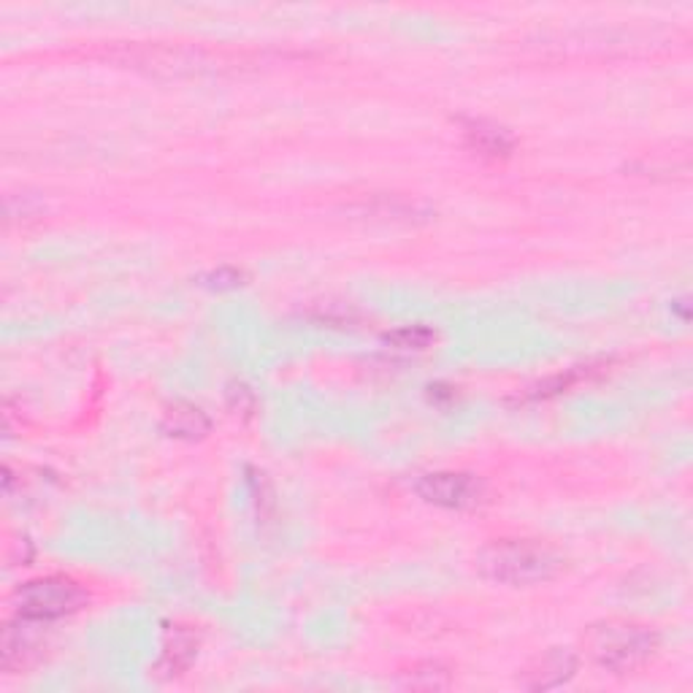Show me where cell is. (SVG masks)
Here are the masks:
<instances>
[{
    "mask_svg": "<svg viewBox=\"0 0 693 693\" xmlns=\"http://www.w3.org/2000/svg\"><path fill=\"white\" fill-rule=\"evenodd\" d=\"M485 577L504 585H537L558 575L560 556L537 539H501L482 550Z\"/></svg>",
    "mask_w": 693,
    "mask_h": 693,
    "instance_id": "6da1fadb",
    "label": "cell"
},
{
    "mask_svg": "<svg viewBox=\"0 0 693 693\" xmlns=\"http://www.w3.org/2000/svg\"><path fill=\"white\" fill-rule=\"evenodd\" d=\"M585 647L596 666L613 674H632L658 651V636L651 628L628 621L596 623L585 636Z\"/></svg>",
    "mask_w": 693,
    "mask_h": 693,
    "instance_id": "7a4b0ae2",
    "label": "cell"
},
{
    "mask_svg": "<svg viewBox=\"0 0 693 693\" xmlns=\"http://www.w3.org/2000/svg\"><path fill=\"white\" fill-rule=\"evenodd\" d=\"M87 604V590L81 588L77 579L71 577H41L25 583L14 594L17 615L28 617V621H60L79 613Z\"/></svg>",
    "mask_w": 693,
    "mask_h": 693,
    "instance_id": "3957f363",
    "label": "cell"
},
{
    "mask_svg": "<svg viewBox=\"0 0 693 693\" xmlns=\"http://www.w3.org/2000/svg\"><path fill=\"white\" fill-rule=\"evenodd\" d=\"M414 494L433 507L475 509L485 501V485L466 471H431L414 480Z\"/></svg>",
    "mask_w": 693,
    "mask_h": 693,
    "instance_id": "277c9868",
    "label": "cell"
},
{
    "mask_svg": "<svg viewBox=\"0 0 693 693\" xmlns=\"http://www.w3.org/2000/svg\"><path fill=\"white\" fill-rule=\"evenodd\" d=\"M41 653V634L39 621L17 615L14 623H9L3 632V670L20 672L28 670Z\"/></svg>",
    "mask_w": 693,
    "mask_h": 693,
    "instance_id": "5b68a950",
    "label": "cell"
},
{
    "mask_svg": "<svg viewBox=\"0 0 693 693\" xmlns=\"http://www.w3.org/2000/svg\"><path fill=\"white\" fill-rule=\"evenodd\" d=\"M463 136L471 153L488 157V160H504L515 149V136L501 125L488 123V119H469L463 125Z\"/></svg>",
    "mask_w": 693,
    "mask_h": 693,
    "instance_id": "8992f818",
    "label": "cell"
},
{
    "mask_svg": "<svg viewBox=\"0 0 693 693\" xmlns=\"http://www.w3.org/2000/svg\"><path fill=\"white\" fill-rule=\"evenodd\" d=\"M577 672V658L569 651H550L541 655L537 664L526 672L523 685L531 691H545V689H558V685L569 683Z\"/></svg>",
    "mask_w": 693,
    "mask_h": 693,
    "instance_id": "52a82bcc",
    "label": "cell"
},
{
    "mask_svg": "<svg viewBox=\"0 0 693 693\" xmlns=\"http://www.w3.org/2000/svg\"><path fill=\"white\" fill-rule=\"evenodd\" d=\"M209 428H212L209 414H206L201 407L187 404V401H176V404L168 407L166 414H163V431L174 439H187V442H193V439L206 437Z\"/></svg>",
    "mask_w": 693,
    "mask_h": 693,
    "instance_id": "ba28073f",
    "label": "cell"
},
{
    "mask_svg": "<svg viewBox=\"0 0 693 693\" xmlns=\"http://www.w3.org/2000/svg\"><path fill=\"white\" fill-rule=\"evenodd\" d=\"M195 655H198V636H195L191 628H174L166 647H163L160 670L166 672L168 677H174V674H182L193 664Z\"/></svg>",
    "mask_w": 693,
    "mask_h": 693,
    "instance_id": "9c48e42d",
    "label": "cell"
},
{
    "mask_svg": "<svg viewBox=\"0 0 693 693\" xmlns=\"http://www.w3.org/2000/svg\"><path fill=\"white\" fill-rule=\"evenodd\" d=\"M401 685H404V689H412V691H445L452 685V677L442 664H433V661H428V664H418L414 670L404 672V677H401Z\"/></svg>",
    "mask_w": 693,
    "mask_h": 693,
    "instance_id": "30bf717a",
    "label": "cell"
},
{
    "mask_svg": "<svg viewBox=\"0 0 693 693\" xmlns=\"http://www.w3.org/2000/svg\"><path fill=\"white\" fill-rule=\"evenodd\" d=\"M437 342V331L428 325H404V328H396L385 336V344L390 350H399V352H423Z\"/></svg>",
    "mask_w": 693,
    "mask_h": 693,
    "instance_id": "8fae6325",
    "label": "cell"
},
{
    "mask_svg": "<svg viewBox=\"0 0 693 693\" xmlns=\"http://www.w3.org/2000/svg\"><path fill=\"white\" fill-rule=\"evenodd\" d=\"M242 280H244L242 271L223 266V269H214V271H209V274L201 276V285L212 287V290H231V287L242 285Z\"/></svg>",
    "mask_w": 693,
    "mask_h": 693,
    "instance_id": "7c38bea8",
    "label": "cell"
}]
</instances>
